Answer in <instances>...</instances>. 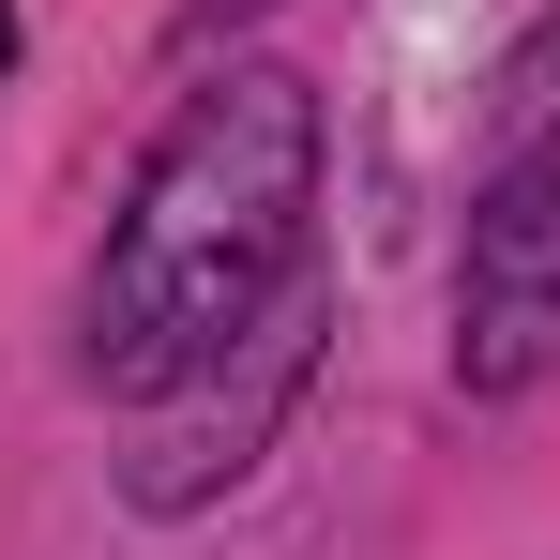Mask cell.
Wrapping results in <instances>:
<instances>
[{
	"mask_svg": "<svg viewBox=\"0 0 560 560\" xmlns=\"http://www.w3.org/2000/svg\"><path fill=\"white\" fill-rule=\"evenodd\" d=\"M303 197H318V106L303 77H212L152 137V167L106 228L92 273V378L106 394H167L228 334H258V303L303 258Z\"/></svg>",
	"mask_w": 560,
	"mask_h": 560,
	"instance_id": "1",
	"label": "cell"
},
{
	"mask_svg": "<svg viewBox=\"0 0 560 560\" xmlns=\"http://www.w3.org/2000/svg\"><path fill=\"white\" fill-rule=\"evenodd\" d=\"M469 378H546L560 364V61L515 77V137L469 197V288H455Z\"/></svg>",
	"mask_w": 560,
	"mask_h": 560,
	"instance_id": "2",
	"label": "cell"
},
{
	"mask_svg": "<svg viewBox=\"0 0 560 560\" xmlns=\"http://www.w3.org/2000/svg\"><path fill=\"white\" fill-rule=\"evenodd\" d=\"M0 61H15V15H0Z\"/></svg>",
	"mask_w": 560,
	"mask_h": 560,
	"instance_id": "3",
	"label": "cell"
}]
</instances>
